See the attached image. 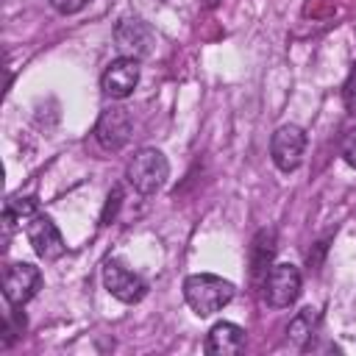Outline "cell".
Returning a JSON list of instances; mask_svg holds the SVG:
<instances>
[{"instance_id": "cell-1", "label": "cell", "mask_w": 356, "mask_h": 356, "mask_svg": "<svg viewBox=\"0 0 356 356\" xmlns=\"http://www.w3.org/2000/svg\"><path fill=\"white\" fill-rule=\"evenodd\" d=\"M234 295H236L234 284L220 278V275L195 273V275L184 278V298L192 306V312L200 314V317H209V314L220 312L222 306H228L234 300Z\"/></svg>"}, {"instance_id": "cell-2", "label": "cell", "mask_w": 356, "mask_h": 356, "mask_svg": "<svg viewBox=\"0 0 356 356\" xmlns=\"http://www.w3.org/2000/svg\"><path fill=\"white\" fill-rule=\"evenodd\" d=\"M170 175V164L164 159L161 150L156 147H142L131 161H128V170H125V178L128 184L139 192V195H156L164 181Z\"/></svg>"}, {"instance_id": "cell-3", "label": "cell", "mask_w": 356, "mask_h": 356, "mask_svg": "<svg viewBox=\"0 0 356 356\" xmlns=\"http://www.w3.org/2000/svg\"><path fill=\"white\" fill-rule=\"evenodd\" d=\"M300 270L289 261H278L270 267V273L264 275V300L273 309H286L298 300L300 295Z\"/></svg>"}, {"instance_id": "cell-4", "label": "cell", "mask_w": 356, "mask_h": 356, "mask_svg": "<svg viewBox=\"0 0 356 356\" xmlns=\"http://www.w3.org/2000/svg\"><path fill=\"white\" fill-rule=\"evenodd\" d=\"M103 286L108 289V295H114L122 303H139L147 292V284L142 275H136L134 270H128L120 259H106L103 264Z\"/></svg>"}, {"instance_id": "cell-5", "label": "cell", "mask_w": 356, "mask_h": 356, "mask_svg": "<svg viewBox=\"0 0 356 356\" xmlns=\"http://www.w3.org/2000/svg\"><path fill=\"white\" fill-rule=\"evenodd\" d=\"M114 42L120 47L122 56H134V58H145L153 53L156 44V33L153 28L139 19V17H122L114 28Z\"/></svg>"}, {"instance_id": "cell-6", "label": "cell", "mask_w": 356, "mask_h": 356, "mask_svg": "<svg viewBox=\"0 0 356 356\" xmlns=\"http://www.w3.org/2000/svg\"><path fill=\"white\" fill-rule=\"evenodd\" d=\"M303 150H306V134L298 125H281L270 139V156L281 172L298 170V164L303 161Z\"/></svg>"}, {"instance_id": "cell-7", "label": "cell", "mask_w": 356, "mask_h": 356, "mask_svg": "<svg viewBox=\"0 0 356 356\" xmlns=\"http://www.w3.org/2000/svg\"><path fill=\"white\" fill-rule=\"evenodd\" d=\"M25 236H28L31 248L36 250V256L44 259V261H53V259L64 256V250H67V245H64V239H61L56 222H53L47 214H42V211H36V214L25 222Z\"/></svg>"}, {"instance_id": "cell-8", "label": "cell", "mask_w": 356, "mask_h": 356, "mask_svg": "<svg viewBox=\"0 0 356 356\" xmlns=\"http://www.w3.org/2000/svg\"><path fill=\"white\" fill-rule=\"evenodd\" d=\"M42 286V273L39 267L28 264V261H14L6 267V275H3V295L11 306H22L28 303L36 289Z\"/></svg>"}, {"instance_id": "cell-9", "label": "cell", "mask_w": 356, "mask_h": 356, "mask_svg": "<svg viewBox=\"0 0 356 356\" xmlns=\"http://www.w3.org/2000/svg\"><path fill=\"white\" fill-rule=\"evenodd\" d=\"M139 72H142L139 58H134V56H120V58H114V61L106 67V72H103V78H100V86H103V92H106L111 100H125V97L136 89Z\"/></svg>"}, {"instance_id": "cell-10", "label": "cell", "mask_w": 356, "mask_h": 356, "mask_svg": "<svg viewBox=\"0 0 356 356\" xmlns=\"http://www.w3.org/2000/svg\"><path fill=\"white\" fill-rule=\"evenodd\" d=\"M95 136L103 150H120L131 139V114L122 106L106 108L95 125Z\"/></svg>"}, {"instance_id": "cell-11", "label": "cell", "mask_w": 356, "mask_h": 356, "mask_svg": "<svg viewBox=\"0 0 356 356\" xmlns=\"http://www.w3.org/2000/svg\"><path fill=\"white\" fill-rule=\"evenodd\" d=\"M245 350V328L236 323H214L206 334V353L211 356H236Z\"/></svg>"}, {"instance_id": "cell-12", "label": "cell", "mask_w": 356, "mask_h": 356, "mask_svg": "<svg viewBox=\"0 0 356 356\" xmlns=\"http://www.w3.org/2000/svg\"><path fill=\"white\" fill-rule=\"evenodd\" d=\"M273 253H275V234L273 231H259L250 248V270L256 278H264L273 267Z\"/></svg>"}, {"instance_id": "cell-13", "label": "cell", "mask_w": 356, "mask_h": 356, "mask_svg": "<svg viewBox=\"0 0 356 356\" xmlns=\"http://www.w3.org/2000/svg\"><path fill=\"white\" fill-rule=\"evenodd\" d=\"M39 211V203H36V197H11L8 203H6V211H3V222H6V228L11 231L17 222H28L33 214Z\"/></svg>"}, {"instance_id": "cell-14", "label": "cell", "mask_w": 356, "mask_h": 356, "mask_svg": "<svg viewBox=\"0 0 356 356\" xmlns=\"http://www.w3.org/2000/svg\"><path fill=\"white\" fill-rule=\"evenodd\" d=\"M317 323V312L314 309H303L298 312L292 320H289V328H286V337L292 345H303L309 337H312V328Z\"/></svg>"}, {"instance_id": "cell-15", "label": "cell", "mask_w": 356, "mask_h": 356, "mask_svg": "<svg viewBox=\"0 0 356 356\" xmlns=\"http://www.w3.org/2000/svg\"><path fill=\"white\" fill-rule=\"evenodd\" d=\"M342 103H345L348 114H356V64L350 67V72L342 83Z\"/></svg>"}, {"instance_id": "cell-16", "label": "cell", "mask_w": 356, "mask_h": 356, "mask_svg": "<svg viewBox=\"0 0 356 356\" xmlns=\"http://www.w3.org/2000/svg\"><path fill=\"white\" fill-rule=\"evenodd\" d=\"M339 150H342V159L356 170V128H350L345 136H342V145H339Z\"/></svg>"}, {"instance_id": "cell-17", "label": "cell", "mask_w": 356, "mask_h": 356, "mask_svg": "<svg viewBox=\"0 0 356 356\" xmlns=\"http://www.w3.org/2000/svg\"><path fill=\"white\" fill-rule=\"evenodd\" d=\"M86 3H89V0H50V6H53L58 14H75V11H81Z\"/></svg>"}, {"instance_id": "cell-18", "label": "cell", "mask_w": 356, "mask_h": 356, "mask_svg": "<svg viewBox=\"0 0 356 356\" xmlns=\"http://www.w3.org/2000/svg\"><path fill=\"white\" fill-rule=\"evenodd\" d=\"M120 197H122L120 189H114V192L108 195V203H106V211H103V222H108V214H114V209L120 206Z\"/></svg>"}]
</instances>
